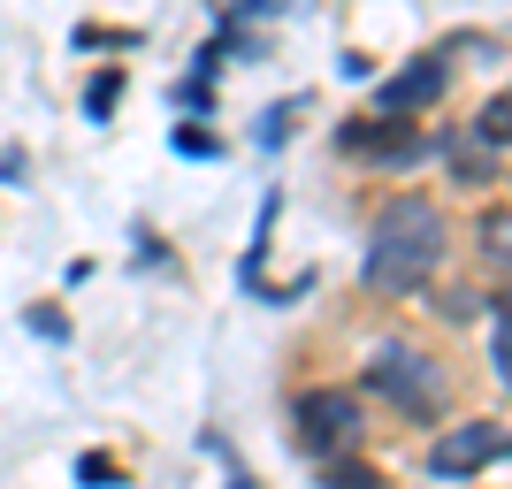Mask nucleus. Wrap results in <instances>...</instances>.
<instances>
[{
	"instance_id": "f257e3e1",
	"label": "nucleus",
	"mask_w": 512,
	"mask_h": 489,
	"mask_svg": "<svg viewBox=\"0 0 512 489\" xmlns=\"http://www.w3.org/2000/svg\"><path fill=\"white\" fill-rule=\"evenodd\" d=\"M436 260H444V214L428 207V199H390L375 214V237H367V260L360 276L375 298H406L436 276Z\"/></svg>"
},
{
	"instance_id": "f03ea898",
	"label": "nucleus",
	"mask_w": 512,
	"mask_h": 489,
	"mask_svg": "<svg viewBox=\"0 0 512 489\" xmlns=\"http://www.w3.org/2000/svg\"><path fill=\"white\" fill-rule=\"evenodd\" d=\"M291 444L299 459H344L360 444V390H306L291 405Z\"/></svg>"
},
{
	"instance_id": "7ed1b4c3",
	"label": "nucleus",
	"mask_w": 512,
	"mask_h": 489,
	"mask_svg": "<svg viewBox=\"0 0 512 489\" xmlns=\"http://www.w3.org/2000/svg\"><path fill=\"white\" fill-rule=\"evenodd\" d=\"M367 390H375V398H390L406 421H428V413L444 405V375H436L413 344H383V352L367 360Z\"/></svg>"
},
{
	"instance_id": "20e7f679",
	"label": "nucleus",
	"mask_w": 512,
	"mask_h": 489,
	"mask_svg": "<svg viewBox=\"0 0 512 489\" xmlns=\"http://www.w3.org/2000/svg\"><path fill=\"white\" fill-rule=\"evenodd\" d=\"M505 459V428L497 421H467V428H451V436H436L428 444V474L436 482H459V474H482Z\"/></svg>"
},
{
	"instance_id": "39448f33",
	"label": "nucleus",
	"mask_w": 512,
	"mask_h": 489,
	"mask_svg": "<svg viewBox=\"0 0 512 489\" xmlns=\"http://www.w3.org/2000/svg\"><path fill=\"white\" fill-rule=\"evenodd\" d=\"M444 85H451V69H444V54H421L413 69H398L375 100H383V115H421V107H436L444 100Z\"/></svg>"
},
{
	"instance_id": "423d86ee",
	"label": "nucleus",
	"mask_w": 512,
	"mask_h": 489,
	"mask_svg": "<svg viewBox=\"0 0 512 489\" xmlns=\"http://www.w3.org/2000/svg\"><path fill=\"white\" fill-rule=\"evenodd\" d=\"M344 153H367V161H413V153H421V138H413V115L344 123Z\"/></svg>"
},
{
	"instance_id": "0eeeda50",
	"label": "nucleus",
	"mask_w": 512,
	"mask_h": 489,
	"mask_svg": "<svg viewBox=\"0 0 512 489\" xmlns=\"http://www.w3.org/2000/svg\"><path fill=\"white\" fill-rule=\"evenodd\" d=\"M115 100H123V69H100V77L85 85V115H107Z\"/></svg>"
},
{
	"instance_id": "6e6552de",
	"label": "nucleus",
	"mask_w": 512,
	"mask_h": 489,
	"mask_svg": "<svg viewBox=\"0 0 512 489\" xmlns=\"http://www.w3.org/2000/svg\"><path fill=\"white\" fill-rule=\"evenodd\" d=\"M77 482H85V489H107V482H115V459H107V451H85V459H77Z\"/></svg>"
},
{
	"instance_id": "1a4fd4ad",
	"label": "nucleus",
	"mask_w": 512,
	"mask_h": 489,
	"mask_svg": "<svg viewBox=\"0 0 512 489\" xmlns=\"http://www.w3.org/2000/svg\"><path fill=\"white\" fill-rule=\"evenodd\" d=\"M505 115H512V107H505V100H490V107H482V123H474V130H482V138H490L497 153H505Z\"/></svg>"
},
{
	"instance_id": "9d476101",
	"label": "nucleus",
	"mask_w": 512,
	"mask_h": 489,
	"mask_svg": "<svg viewBox=\"0 0 512 489\" xmlns=\"http://www.w3.org/2000/svg\"><path fill=\"white\" fill-rule=\"evenodd\" d=\"M291 115H299V100L268 107V123H260V138H268V146H283V130H291Z\"/></svg>"
},
{
	"instance_id": "9b49d317",
	"label": "nucleus",
	"mask_w": 512,
	"mask_h": 489,
	"mask_svg": "<svg viewBox=\"0 0 512 489\" xmlns=\"http://www.w3.org/2000/svg\"><path fill=\"white\" fill-rule=\"evenodd\" d=\"M176 153H199V161H207L214 138H207V130H176Z\"/></svg>"
}]
</instances>
